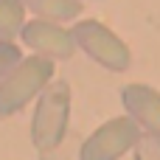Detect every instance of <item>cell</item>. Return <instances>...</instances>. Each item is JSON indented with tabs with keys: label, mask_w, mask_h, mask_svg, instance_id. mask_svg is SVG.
Segmentation results:
<instances>
[{
	"label": "cell",
	"mask_w": 160,
	"mask_h": 160,
	"mask_svg": "<svg viewBox=\"0 0 160 160\" xmlns=\"http://www.w3.org/2000/svg\"><path fill=\"white\" fill-rule=\"evenodd\" d=\"M121 104L127 110V115H132L138 121V127H143L146 132L160 135V93L149 84H127L121 90Z\"/></svg>",
	"instance_id": "6"
},
{
	"label": "cell",
	"mask_w": 160,
	"mask_h": 160,
	"mask_svg": "<svg viewBox=\"0 0 160 160\" xmlns=\"http://www.w3.org/2000/svg\"><path fill=\"white\" fill-rule=\"evenodd\" d=\"M25 6L37 17L53 22H70L82 14V0H25Z\"/></svg>",
	"instance_id": "7"
},
{
	"label": "cell",
	"mask_w": 160,
	"mask_h": 160,
	"mask_svg": "<svg viewBox=\"0 0 160 160\" xmlns=\"http://www.w3.org/2000/svg\"><path fill=\"white\" fill-rule=\"evenodd\" d=\"M53 79V59L48 56H22L0 82V115L8 118L31 104Z\"/></svg>",
	"instance_id": "2"
},
{
	"label": "cell",
	"mask_w": 160,
	"mask_h": 160,
	"mask_svg": "<svg viewBox=\"0 0 160 160\" xmlns=\"http://www.w3.org/2000/svg\"><path fill=\"white\" fill-rule=\"evenodd\" d=\"M135 160H160V135L155 132H141L135 143Z\"/></svg>",
	"instance_id": "9"
},
{
	"label": "cell",
	"mask_w": 160,
	"mask_h": 160,
	"mask_svg": "<svg viewBox=\"0 0 160 160\" xmlns=\"http://www.w3.org/2000/svg\"><path fill=\"white\" fill-rule=\"evenodd\" d=\"M70 31H73L76 48H82L101 68H107L112 73H124L132 65V53H129L127 42L115 31H110L104 22H98V20H82Z\"/></svg>",
	"instance_id": "3"
},
{
	"label": "cell",
	"mask_w": 160,
	"mask_h": 160,
	"mask_svg": "<svg viewBox=\"0 0 160 160\" xmlns=\"http://www.w3.org/2000/svg\"><path fill=\"white\" fill-rule=\"evenodd\" d=\"M20 37H22V42L34 53L48 56V59H70L73 51H76L73 31L65 28V25H59V22H53V20L37 17V20L25 22V28H22Z\"/></svg>",
	"instance_id": "5"
},
{
	"label": "cell",
	"mask_w": 160,
	"mask_h": 160,
	"mask_svg": "<svg viewBox=\"0 0 160 160\" xmlns=\"http://www.w3.org/2000/svg\"><path fill=\"white\" fill-rule=\"evenodd\" d=\"M70 127V84L51 82L39 96L31 118V143L39 152H53Z\"/></svg>",
	"instance_id": "1"
},
{
	"label": "cell",
	"mask_w": 160,
	"mask_h": 160,
	"mask_svg": "<svg viewBox=\"0 0 160 160\" xmlns=\"http://www.w3.org/2000/svg\"><path fill=\"white\" fill-rule=\"evenodd\" d=\"M25 0H0V39H14L25 28Z\"/></svg>",
	"instance_id": "8"
},
{
	"label": "cell",
	"mask_w": 160,
	"mask_h": 160,
	"mask_svg": "<svg viewBox=\"0 0 160 160\" xmlns=\"http://www.w3.org/2000/svg\"><path fill=\"white\" fill-rule=\"evenodd\" d=\"M141 138V127L132 115H118L101 124L79 149V160H121L135 149Z\"/></svg>",
	"instance_id": "4"
},
{
	"label": "cell",
	"mask_w": 160,
	"mask_h": 160,
	"mask_svg": "<svg viewBox=\"0 0 160 160\" xmlns=\"http://www.w3.org/2000/svg\"><path fill=\"white\" fill-rule=\"evenodd\" d=\"M20 59H22L20 45H14V39H0V82H3V76H6Z\"/></svg>",
	"instance_id": "10"
}]
</instances>
